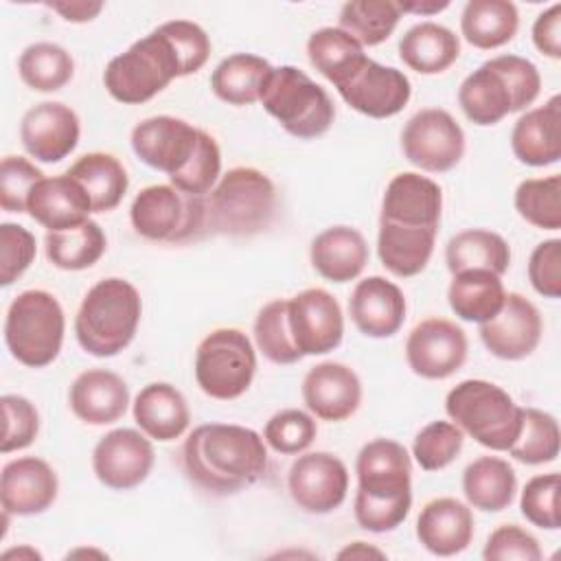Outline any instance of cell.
Here are the masks:
<instances>
[{
	"label": "cell",
	"instance_id": "1",
	"mask_svg": "<svg viewBox=\"0 0 561 561\" xmlns=\"http://www.w3.org/2000/svg\"><path fill=\"white\" fill-rule=\"evenodd\" d=\"M182 467L186 478L206 493H239L261 480L267 469L265 438L243 425H199L182 445Z\"/></svg>",
	"mask_w": 561,
	"mask_h": 561
},
{
	"label": "cell",
	"instance_id": "2",
	"mask_svg": "<svg viewBox=\"0 0 561 561\" xmlns=\"http://www.w3.org/2000/svg\"><path fill=\"white\" fill-rule=\"evenodd\" d=\"M355 522L368 533L401 526L412 506V460L408 449L390 438L366 443L355 462Z\"/></svg>",
	"mask_w": 561,
	"mask_h": 561
},
{
	"label": "cell",
	"instance_id": "3",
	"mask_svg": "<svg viewBox=\"0 0 561 561\" xmlns=\"http://www.w3.org/2000/svg\"><path fill=\"white\" fill-rule=\"evenodd\" d=\"M539 90L541 75L533 61L519 55H497L460 83L458 105L471 123L489 127L533 105Z\"/></svg>",
	"mask_w": 561,
	"mask_h": 561
},
{
	"label": "cell",
	"instance_id": "4",
	"mask_svg": "<svg viewBox=\"0 0 561 561\" xmlns=\"http://www.w3.org/2000/svg\"><path fill=\"white\" fill-rule=\"evenodd\" d=\"M276 215V186L254 167H234L204 197V234L252 237Z\"/></svg>",
	"mask_w": 561,
	"mask_h": 561
},
{
	"label": "cell",
	"instance_id": "5",
	"mask_svg": "<svg viewBox=\"0 0 561 561\" xmlns=\"http://www.w3.org/2000/svg\"><path fill=\"white\" fill-rule=\"evenodd\" d=\"M142 313L138 289L118 276L94 283L75 316V335L94 357H114L129 346Z\"/></svg>",
	"mask_w": 561,
	"mask_h": 561
},
{
	"label": "cell",
	"instance_id": "6",
	"mask_svg": "<svg viewBox=\"0 0 561 561\" xmlns=\"http://www.w3.org/2000/svg\"><path fill=\"white\" fill-rule=\"evenodd\" d=\"M184 77L182 59L162 26L134 42L110 59L103 83L110 96L123 105H140L162 92L173 79Z\"/></svg>",
	"mask_w": 561,
	"mask_h": 561
},
{
	"label": "cell",
	"instance_id": "7",
	"mask_svg": "<svg viewBox=\"0 0 561 561\" xmlns=\"http://www.w3.org/2000/svg\"><path fill=\"white\" fill-rule=\"evenodd\" d=\"M445 412L462 434L493 451H508L522 430V408L493 381L465 379L445 397Z\"/></svg>",
	"mask_w": 561,
	"mask_h": 561
},
{
	"label": "cell",
	"instance_id": "8",
	"mask_svg": "<svg viewBox=\"0 0 561 561\" xmlns=\"http://www.w3.org/2000/svg\"><path fill=\"white\" fill-rule=\"evenodd\" d=\"M259 101L287 134L302 140L327 134L335 118V105L327 90L296 66L272 68Z\"/></svg>",
	"mask_w": 561,
	"mask_h": 561
},
{
	"label": "cell",
	"instance_id": "9",
	"mask_svg": "<svg viewBox=\"0 0 561 561\" xmlns=\"http://www.w3.org/2000/svg\"><path fill=\"white\" fill-rule=\"evenodd\" d=\"M66 331L59 300L44 289L18 294L4 318V342L13 359L28 368H44L57 359Z\"/></svg>",
	"mask_w": 561,
	"mask_h": 561
},
{
	"label": "cell",
	"instance_id": "10",
	"mask_svg": "<svg viewBox=\"0 0 561 561\" xmlns=\"http://www.w3.org/2000/svg\"><path fill=\"white\" fill-rule=\"evenodd\" d=\"M256 373V353L250 337L230 327L210 331L195 351V381L217 401L241 397Z\"/></svg>",
	"mask_w": 561,
	"mask_h": 561
},
{
	"label": "cell",
	"instance_id": "11",
	"mask_svg": "<svg viewBox=\"0 0 561 561\" xmlns=\"http://www.w3.org/2000/svg\"><path fill=\"white\" fill-rule=\"evenodd\" d=\"M134 230L149 241L182 243L204 234V197H193L171 184L145 186L131 202Z\"/></svg>",
	"mask_w": 561,
	"mask_h": 561
},
{
	"label": "cell",
	"instance_id": "12",
	"mask_svg": "<svg viewBox=\"0 0 561 561\" xmlns=\"http://www.w3.org/2000/svg\"><path fill=\"white\" fill-rule=\"evenodd\" d=\"M408 162L427 173L451 171L465 153V131L456 118L438 107L416 112L401 131Z\"/></svg>",
	"mask_w": 561,
	"mask_h": 561
},
{
	"label": "cell",
	"instance_id": "13",
	"mask_svg": "<svg viewBox=\"0 0 561 561\" xmlns=\"http://www.w3.org/2000/svg\"><path fill=\"white\" fill-rule=\"evenodd\" d=\"M287 489L298 508L311 515H327L346 500V465L329 451L302 454L289 467Z\"/></svg>",
	"mask_w": 561,
	"mask_h": 561
},
{
	"label": "cell",
	"instance_id": "14",
	"mask_svg": "<svg viewBox=\"0 0 561 561\" xmlns=\"http://www.w3.org/2000/svg\"><path fill=\"white\" fill-rule=\"evenodd\" d=\"M287 320L300 355H324L340 346L344 316L340 302L322 287H309L287 300Z\"/></svg>",
	"mask_w": 561,
	"mask_h": 561
},
{
	"label": "cell",
	"instance_id": "15",
	"mask_svg": "<svg viewBox=\"0 0 561 561\" xmlns=\"http://www.w3.org/2000/svg\"><path fill=\"white\" fill-rule=\"evenodd\" d=\"M153 445L145 432L118 427L107 432L92 449V469L101 484L129 491L147 480L153 467Z\"/></svg>",
	"mask_w": 561,
	"mask_h": 561
},
{
	"label": "cell",
	"instance_id": "16",
	"mask_svg": "<svg viewBox=\"0 0 561 561\" xmlns=\"http://www.w3.org/2000/svg\"><path fill=\"white\" fill-rule=\"evenodd\" d=\"M467 348V335L456 322L427 318L410 331L405 359L412 373L423 379H447L462 368Z\"/></svg>",
	"mask_w": 561,
	"mask_h": 561
},
{
	"label": "cell",
	"instance_id": "17",
	"mask_svg": "<svg viewBox=\"0 0 561 561\" xmlns=\"http://www.w3.org/2000/svg\"><path fill=\"white\" fill-rule=\"evenodd\" d=\"M543 322L539 309L522 294L511 291L497 316L480 324L486 351L506 362H519L535 353L541 342Z\"/></svg>",
	"mask_w": 561,
	"mask_h": 561
},
{
	"label": "cell",
	"instance_id": "18",
	"mask_svg": "<svg viewBox=\"0 0 561 561\" xmlns=\"http://www.w3.org/2000/svg\"><path fill=\"white\" fill-rule=\"evenodd\" d=\"M199 129L175 116H151L131 129L134 153L169 178L180 173L195 153Z\"/></svg>",
	"mask_w": 561,
	"mask_h": 561
},
{
	"label": "cell",
	"instance_id": "19",
	"mask_svg": "<svg viewBox=\"0 0 561 561\" xmlns=\"http://www.w3.org/2000/svg\"><path fill=\"white\" fill-rule=\"evenodd\" d=\"M337 92L355 112L370 118H390L408 105L412 83L401 70L368 57L366 64L337 88Z\"/></svg>",
	"mask_w": 561,
	"mask_h": 561
},
{
	"label": "cell",
	"instance_id": "20",
	"mask_svg": "<svg viewBox=\"0 0 561 561\" xmlns=\"http://www.w3.org/2000/svg\"><path fill=\"white\" fill-rule=\"evenodd\" d=\"M79 116L59 101L33 105L20 123L22 145L39 162H59L70 156L79 142Z\"/></svg>",
	"mask_w": 561,
	"mask_h": 561
},
{
	"label": "cell",
	"instance_id": "21",
	"mask_svg": "<svg viewBox=\"0 0 561 561\" xmlns=\"http://www.w3.org/2000/svg\"><path fill=\"white\" fill-rule=\"evenodd\" d=\"M440 213H443L440 186L427 175L403 171V173H397L386 186L379 221H388L403 228L438 230Z\"/></svg>",
	"mask_w": 561,
	"mask_h": 561
},
{
	"label": "cell",
	"instance_id": "22",
	"mask_svg": "<svg viewBox=\"0 0 561 561\" xmlns=\"http://www.w3.org/2000/svg\"><path fill=\"white\" fill-rule=\"evenodd\" d=\"M302 401L316 419L340 423L357 412L362 403V381L351 366L322 362L307 370L302 379Z\"/></svg>",
	"mask_w": 561,
	"mask_h": 561
},
{
	"label": "cell",
	"instance_id": "23",
	"mask_svg": "<svg viewBox=\"0 0 561 561\" xmlns=\"http://www.w3.org/2000/svg\"><path fill=\"white\" fill-rule=\"evenodd\" d=\"M57 491L55 469L37 456L15 458L2 467L0 502L2 511L11 515L31 517L44 513L57 500Z\"/></svg>",
	"mask_w": 561,
	"mask_h": 561
},
{
	"label": "cell",
	"instance_id": "24",
	"mask_svg": "<svg viewBox=\"0 0 561 561\" xmlns=\"http://www.w3.org/2000/svg\"><path fill=\"white\" fill-rule=\"evenodd\" d=\"M403 291L383 276H368L359 280L348 298V313L353 324L366 337H392L405 320Z\"/></svg>",
	"mask_w": 561,
	"mask_h": 561
},
{
	"label": "cell",
	"instance_id": "25",
	"mask_svg": "<svg viewBox=\"0 0 561 561\" xmlns=\"http://www.w3.org/2000/svg\"><path fill=\"white\" fill-rule=\"evenodd\" d=\"M68 403L79 421L110 425L127 412L129 388L121 375L105 368H90L72 381Z\"/></svg>",
	"mask_w": 561,
	"mask_h": 561
},
{
	"label": "cell",
	"instance_id": "26",
	"mask_svg": "<svg viewBox=\"0 0 561 561\" xmlns=\"http://www.w3.org/2000/svg\"><path fill=\"white\" fill-rule=\"evenodd\" d=\"M511 149L522 164L548 167L561 158V96L522 114L511 131Z\"/></svg>",
	"mask_w": 561,
	"mask_h": 561
},
{
	"label": "cell",
	"instance_id": "27",
	"mask_svg": "<svg viewBox=\"0 0 561 561\" xmlns=\"http://www.w3.org/2000/svg\"><path fill=\"white\" fill-rule=\"evenodd\" d=\"M416 537L427 552L454 557L473 539V513L456 497H436L421 508Z\"/></svg>",
	"mask_w": 561,
	"mask_h": 561
},
{
	"label": "cell",
	"instance_id": "28",
	"mask_svg": "<svg viewBox=\"0 0 561 561\" xmlns=\"http://www.w3.org/2000/svg\"><path fill=\"white\" fill-rule=\"evenodd\" d=\"M26 213L48 232H55L88 221L92 204L83 186L64 173L57 178H42L33 186Z\"/></svg>",
	"mask_w": 561,
	"mask_h": 561
},
{
	"label": "cell",
	"instance_id": "29",
	"mask_svg": "<svg viewBox=\"0 0 561 561\" xmlns=\"http://www.w3.org/2000/svg\"><path fill=\"white\" fill-rule=\"evenodd\" d=\"M313 270L331 283L355 280L368 263V243L357 228L331 226L309 248Z\"/></svg>",
	"mask_w": 561,
	"mask_h": 561
},
{
	"label": "cell",
	"instance_id": "30",
	"mask_svg": "<svg viewBox=\"0 0 561 561\" xmlns=\"http://www.w3.org/2000/svg\"><path fill=\"white\" fill-rule=\"evenodd\" d=\"M131 410L140 432L160 443L180 438L191 423V410L184 394L167 381L147 383L136 394Z\"/></svg>",
	"mask_w": 561,
	"mask_h": 561
},
{
	"label": "cell",
	"instance_id": "31",
	"mask_svg": "<svg viewBox=\"0 0 561 561\" xmlns=\"http://www.w3.org/2000/svg\"><path fill=\"white\" fill-rule=\"evenodd\" d=\"M458 55V35L436 22L414 24L399 42L401 61L419 75H440L456 64Z\"/></svg>",
	"mask_w": 561,
	"mask_h": 561
},
{
	"label": "cell",
	"instance_id": "32",
	"mask_svg": "<svg viewBox=\"0 0 561 561\" xmlns=\"http://www.w3.org/2000/svg\"><path fill=\"white\" fill-rule=\"evenodd\" d=\"M436 234L438 230L403 228L388 221H379L377 254L381 265L399 278L421 274L432 259Z\"/></svg>",
	"mask_w": 561,
	"mask_h": 561
},
{
	"label": "cell",
	"instance_id": "33",
	"mask_svg": "<svg viewBox=\"0 0 561 561\" xmlns=\"http://www.w3.org/2000/svg\"><path fill=\"white\" fill-rule=\"evenodd\" d=\"M462 493L473 508L484 513H500L515 500V469L504 458L480 456L469 462L462 473Z\"/></svg>",
	"mask_w": 561,
	"mask_h": 561
},
{
	"label": "cell",
	"instance_id": "34",
	"mask_svg": "<svg viewBox=\"0 0 561 561\" xmlns=\"http://www.w3.org/2000/svg\"><path fill=\"white\" fill-rule=\"evenodd\" d=\"M311 66L335 88L344 85L368 59L364 46L340 26H322L307 39Z\"/></svg>",
	"mask_w": 561,
	"mask_h": 561
},
{
	"label": "cell",
	"instance_id": "35",
	"mask_svg": "<svg viewBox=\"0 0 561 561\" xmlns=\"http://www.w3.org/2000/svg\"><path fill=\"white\" fill-rule=\"evenodd\" d=\"M506 291L502 276L486 270H467L451 276L447 300L451 311L467 322H486L500 313Z\"/></svg>",
	"mask_w": 561,
	"mask_h": 561
},
{
	"label": "cell",
	"instance_id": "36",
	"mask_svg": "<svg viewBox=\"0 0 561 561\" xmlns=\"http://www.w3.org/2000/svg\"><path fill=\"white\" fill-rule=\"evenodd\" d=\"M66 173L75 178L88 193L92 213L114 210L123 202L129 186L125 167L118 162V158L105 151H90L81 156Z\"/></svg>",
	"mask_w": 561,
	"mask_h": 561
},
{
	"label": "cell",
	"instance_id": "37",
	"mask_svg": "<svg viewBox=\"0 0 561 561\" xmlns=\"http://www.w3.org/2000/svg\"><path fill=\"white\" fill-rule=\"evenodd\" d=\"M517 28L519 13L511 0H469L460 15L462 37L480 50L508 44Z\"/></svg>",
	"mask_w": 561,
	"mask_h": 561
},
{
	"label": "cell",
	"instance_id": "38",
	"mask_svg": "<svg viewBox=\"0 0 561 561\" xmlns=\"http://www.w3.org/2000/svg\"><path fill=\"white\" fill-rule=\"evenodd\" d=\"M445 261L451 276L467 270H486L502 276L511 265V248L497 232L469 228L447 241Z\"/></svg>",
	"mask_w": 561,
	"mask_h": 561
},
{
	"label": "cell",
	"instance_id": "39",
	"mask_svg": "<svg viewBox=\"0 0 561 561\" xmlns=\"http://www.w3.org/2000/svg\"><path fill=\"white\" fill-rule=\"evenodd\" d=\"M274 66L252 53H234L217 64L210 88L228 105H252L261 99L263 83Z\"/></svg>",
	"mask_w": 561,
	"mask_h": 561
},
{
	"label": "cell",
	"instance_id": "40",
	"mask_svg": "<svg viewBox=\"0 0 561 561\" xmlns=\"http://www.w3.org/2000/svg\"><path fill=\"white\" fill-rule=\"evenodd\" d=\"M46 259L66 272H79L92 267L107 248L103 228L88 219L75 228L46 232Z\"/></svg>",
	"mask_w": 561,
	"mask_h": 561
},
{
	"label": "cell",
	"instance_id": "41",
	"mask_svg": "<svg viewBox=\"0 0 561 561\" xmlns=\"http://www.w3.org/2000/svg\"><path fill=\"white\" fill-rule=\"evenodd\" d=\"M20 79L35 92H57L75 75L70 53L53 42H35L26 46L18 59Z\"/></svg>",
	"mask_w": 561,
	"mask_h": 561
},
{
	"label": "cell",
	"instance_id": "42",
	"mask_svg": "<svg viewBox=\"0 0 561 561\" xmlns=\"http://www.w3.org/2000/svg\"><path fill=\"white\" fill-rule=\"evenodd\" d=\"M401 11L392 0H348L340 9V28L362 46H379L397 28Z\"/></svg>",
	"mask_w": 561,
	"mask_h": 561
},
{
	"label": "cell",
	"instance_id": "43",
	"mask_svg": "<svg viewBox=\"0 0 561 561\" xmlns=\"http://www.w3.org/2000/svg\"><path fill=\"white\" fill-rule=\"evenodd\" d=\"M559 423L537 408H522V430L508 454L524 465H546L559 456Z\"/></svg>",
	"mask_w": 561,
	"mask_h": 561
},
{
	"label": "cell",
	"instance_id": "44",
	"mask_svg": "<svg viewBox=\"0 0 561 561\" xmlns=\"http://www.w3.org/2000/svg\"><path fill=\"white\" fill-rule=\"evenodd\" d=\"M515 210L519 217L541 230L561 228V175L528 178L515 188Z\"/></svg>",
	"mask_w": 561,
	"mask_h": 561
},
{
	"label": "cell",
	"instance_id": "45",
	"mask_svg": "<svg viewBox=\"0 0 561 561\" xmlns=\"http://www.w3.org/2000/svg\"><path fill=\"white\" fill-rule=\"evenodd\" d=\"M254 342L259 351L274 364L287 366L302 359L300 351L294 344L289 320H287V300L278 298L267 302L254 320Z\"/></svg>",
	"mask_w": 561,
	"mask_h": 561
},
{
	"label": "cell",
	"instance_id": "46",
	"mask_svg": "<svg viewBox=\"0 0 561 561\" xmlns=\"http://www.w3.org/2000/svg\"><path fill=\"white\" fill-rule=\"evenodd\" d=\"M465 443L462 430L451 421H432L414 436L412 456L423 471H440L451 465Z\"/></svg>",
	"mask_w": 561,
	"mask_h": 561
},
{
	"label": "cell",
	"instance_id": "47",
	"mask_svg": "<svg viewBox=\"0 0 561 561\" xmlns=\"http://www.w3.org/2000/svg\"><path fill=\"white\" fill-rule=\"evenodd\" d=\"M221 175V151L217 140L199 129V138H197V147L195 153L191 156V160L186 162V167L171 175V186H175L178 191L193 195V197H206L213 186L217 184Z\"/></svg>",
	"mask_w": 561,
	"mask_h": 561
},
{
	"label": "cell",
	"instance_id": "48",
	"mask_svg": "<svg viewBox=\"0 0 561 561\" xmlns=\"http://www.w3.org/2000/svg\"><path fill=\"white\" fill-rule=\"evenodd\" d=\"M318 425L316 419L302 410L289 408L276 412L263 430L265 443L278 454H302L316 438Z\"/></svg>",
	"mask_w": 561,
	"mask_h": 561
},
{
	"label": "cell",
	"instance_id": "49",
	"mask_svg": "<svg viewBox=\"0 0 561 561\" xmlns=\"http://www.w3.org/2000/svg\"><path fill=\"white\" fill-rule=\"evenodd\" d=\"M559 473H541L526 482L519 508L522 515L537 528L543 530H557L559 528Z\"/></svg>",
	"mask_w": 561,
	"mask_h": 561
},
{
	"label": "cell",
	"instance_id": "50",
	"mask_svg": "<svg viewBox=\"0 0 561 561\" xmlns=\"http://www.w3.org/2000/svg\"><path fill=\"white\" fill-rule=\"evenodd\" d=\"M44 173L22 156H7L0 164V206L7 213H26L33 186Z\"/></svg>",
	"mask_w": 561,
	"mask_h": 561
},
{
	"label": "cell",
	"instance_id": "51",
	"mask_svg": "<svg viewBox=\"0 0 561 561\" xmlns=\"http://www.w3.org/2000/svg\"><path fill=\"white\" fill-rule=\"evenodd\" d=\"M0 403H2V416H4L0 451L11 454L18 449H26L37 438V432H39L37 408L22 394H4Z\"/></svg>",
	"mask_w": 561,
	"mask_h": 561
},
{
	"label": "cell",
	"instance_id": "52",
	"mask_svg": "<svg viewBox=\"0 0 561 561\" xmlns=\"http://www.w3.org/2000/svg\"><path fill=\"white\" fill-rule=\"evenodd\" d=\"M35 259V237L18 224H0V285L15 283Z\"/></svg>",
	"mask_w": 561,
	"mask_h": 561
},
{
	"label": "cell",
	"instance_id": "53",
	"mask_svg": "<svg viewBox=\"0 0 561 561\" xmlns=\"http://www.w3.org/2000/svg\"><path fill=\"white\" fill-rule=\"evenodd\" d=\"M486 561H539V541L517 524L497 526L482 550Z\"/></svg>",
	"mask_w": 561,
	"mask_h": 561
},
{
	"label": "cell",
	"instance_id": "54",
	"mask_svg": "<svg viewBox=\"0 0 561 561\" xmlns=\"http://www.w3.org/2000/svg\"><path fill=\"white\" fill-rule=\"evenodd\" d=\"M528 280L543 298L561 296V239H548L535 245L528 259Z\"/></svg>",
	"mask_w": 561,
	"mask_h": 561
},
{
	"label": "cell",
	"instance_id": "55",
	"mask_svg": "<svg viewBox=\"0 0 561 561\" xmlns=\"http://www.w3.org/2000/svg\"><path fill=\"white\" fill-rule=\"evenodd\" d=\"M533 44L535 48L550 57L561 59V4L554 2L541 11L533 24Z\"/></svg>",
	"mask_w": 561,
	"mask_h": 561
},
{
	"label": "cell",
	"instance_id": "56",
	"mask_svg": "<svg viewBox=\"0 0 561 561\" xmlns=\"http://www.w3.org/2000/svg\"><path fill=\"white\" fill-rule=\"evenodd\" d=\"M48 9L59 13L66 22H90L103 11V2H85V0H70V2H48Z\"/></svg>",
	"mask_w": 561,
	"mask_h": 561
},
{
	"label": "cell",
	"instance_id": "57",
	"mask_svg": "<svg viewBox=\"0 0 561 561\" xmlns=\"http://www.w3.org/2000/svg\"><path fill=\"white\" fill-rule=\"evenodd\" d=\"M401 13H416V15H434L449 7V0H405L397 2Z\"/></svg>",
	"mask_w": 561,
	"mask_h": 561
},
{
	"label": "cell",
	"instance_id": "58",
	"mask_svg": "<svg viewBox=\"0 0 561 561\" xmlns=\"http://www.w3.org/2000/svg\"><path fill=\"white\" fill-rule=\"evenodd\" d=\"M337 559H386V552L366 541H353L337 552Z\"/></svg>",
	"mask_w": 561,
	"mask_h": 561
},
{
	"label": "cell",
	"instance_id": "59",
	"mask_svg": "<svg viewBox=\"0 0 561 561\" xmlns=\"http://www.w3.org/2000/svg\"><path fill=\"white\" fill-rule=\"evenodd\" d=\"M11 557H18V559H22V557H28V559H42V554H39L37 550L28 548V546H22V548H13V550H7V552H2V559H11Z\"/></svg>",
	"mask_w": 561,
	"mask_h": 561
},
{
	"label": "cell",
	"instance_id": "60",
	"mask_svg": "<svg viewBox=\"0 0 561 561\" xmlns=\"http://www.w3.org/2000/svg\"><path fill=\"white\" fill-rule=\"evenodd\" d=\"M79 554H88V557H101V559H105L107 554L105 552H101V550H88V548H81V550H72V552H68V557H79Z\"/></svg>",
	"mask_w": 561,
	"mask_h": 561
}]
</instances>
